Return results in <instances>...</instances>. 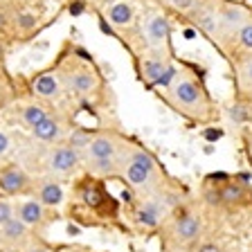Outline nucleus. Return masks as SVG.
<instances>
[{
  "label": "nucleus",
  "mask_w": 252,
  "mask_h": 252,
  "mask_svg": "<svg viewBox=\"0 0 252 252\" xmlns=\"http://www.w3.org/2000/svg\"><path fill=\"white\" fill-rule=\"evenodd\" d=\"M54 70L63 81L68 97L84 110L99 117L101 110H108L113 104L108 79H106L97 59L86 50V45L65 38L52 59Z\"/></svg>",
  "instance_id": "nucleus-1"
},
{
  "label": "nucleus",
  "mask_w": 252,
  "mask_h": 252,
  "mask_svg": "<svg viewBox=\"0 0 252 252\" xmlns=\"http://www.w3.org/2000/svg\"><path fill=\"white\" fill-rule=\"evenodd\" d=\"M108 180L81 171L68 183L65 203L61 212L72 225L97 230V227H120L122 203L110 194Z\"/></svg>",
  "instance_id": "nucleus-2"
},
{
  "label": "nucleus",
  "mask_w": 252,
  "mask_h": 252,
  "mask_svg": "<svg viewBox=\"0 0 252 252\" xmlns=\"http://www.w3.org/2000/svg\"><path fill=\"white\" fill-rule=\"evenodd\" d=\"M164 101L178 115L194 124H210L219 117L216 104L205 86L203 74L191 65L176 68L171 84L164 88Z\"/></svg>",
  "instance_id": "nucleus-3"
},
{
  "label": "nucleus",
  "mask_w": 252,
  "mask_h": 252,
  "mask_svg": "<svg viewBox=\"0 0 252 252\" xmlns=\"http://www.w3.org/2000/svg\"><path fill=\"white\" fill-rule=\"evenodd\" d=\"M128 137L131 135H126L122 128L110 124L93 128L90 140L81 149L84 171L90 173V176H97L101 180H117Z\"/></svg>",
  "instance_id": "nucleus-4"
},
{
  "label": "nucleus",
  "mask_w": 252,
  "mask_h": 252,
  "mask_svg": "<svg viewBox=\"0 0 252 252\" xmlns=\"http://www.w3.org/2000/svg\"><path fill=\"white\" fill-rule=\"evenodd\" d=\"M117 180H122L126 185L131 196H140L160 187L164 180H169V176L160 167L156 156L131 135L128 144L124 149V158H122Z\"/></svg>",
  "instance_id": "nucleus-5"
},
{
  "label": "nucleus",
  "mask_w": 252,
  "mask_h": 252,
  "mask_svg": "<svg viewBox=\"0 0 252 252\" xmlns=\"http://www.w3.org/2000/svg\"><path fill=\"white\" fill-rule=\"evenodd\" d=\"M11 7V38L14 45L30 43L50 25L45 0H9Z\"/></svg>",
  "instance_id": "nucleus-6"
},
{
  "label": "nucleus",
  "mask_w": 252,
  "mask_h": 252,
  "mask_svg": "<svg viewBox=\"0 0 252 252\" xmlns=\"http://www.w3.org/2000/svg\"><path fill=\"white\" fill-rule=\"evenodd\" d=\"M79 113L84 110L79 108L74 101H68V104L54 106L52 113L36 124L32 131H27V135L32 137L34 142H41V144H54V142H65L68 135L77 128L79 124Z\"/></svg>",
  "instance_id": "nucleus-7"
},
{
  "label": "nucleus",
  "mask_w": 252,
  "mask_h": 252,
  "mask_svg": "<svg viewBox=\"0 0 252 252\" xmlns=\"http://www.w3.org/2000/svg\"><path fill=\"white\" fill-rule=\"evenodd\" d=\"M54 104L45 99H38L36 94H32V90L27 88L25 93L0 113V122L9 128H21V131H32L36 124H41L50 113H52Z\"/></svg>",
  "instance_id": "nucleus-8"
},
{
  "label": "nucleus",
  "mask_w": 252,
  "mask_h": 252,
  "mask_svg": "<svg viewBox=\"0 0 252 252\" xmlns=\"http://www.w3.org/2000/svg\"><path fill=\"white\" fill-rule=\"evenodd\" d=\"M162 234L171 246L187 248L198 243L200 234H203V219L198 212H194L187 205H180L178 210H173L167 219L162 220Z\"/></svg>",
  "instance_id": "nucleus-9"
},
{
  "label": "nucleus",
  "mask_w": 252,
  "mask_h": 252,
  "mask_svg": "<svg viewBox=\"0 0 252 252\" xmlns=\"http://www.w3.org/2000/svg\"><path fill=\"white\" fill-rule=\"evenodd\" d=\"M135 72L144 86L149 88H167L171 84L176 65H173L171 52L160 50H147L135 57Z\"/></svg>",
  "instance_id": "nucleus-10"
},
{
  "label": "nucleus",
  "mask_w": 252,
  "mask_h": 252,
  "mask_svg": "<svg viewBox=\"0 0 252 252\" xmlns=\"http://www.w3.org/2000/svg\"><path fill=\"white\" fill-rule=\"evenodd\" d=\"M207 187H205V203L212 207H239L250 200V189H248L246 180L241 178H230L225 173L219 176H210L207 178Z\"/></svg>",
  "instance_id": "nucleus-11"
},
{
  "label": "nucleus",
  "mask_w": 252,
  "mask_h": 252,
  "mask_svg": "<svg viewBox=\"0 0 252 252\" xmlns=\"http://www.w3.org/2000/svg\"><path fill=\"white\" fill-rule=\"evenodd\" d=\"M14 216L21 219L30 230H34L36 234H43L50 225H54L57 220L63 219V212L57 207H47L41 200L32 198H16V207H14Z\"/></svg>",
  "instance_id": "nucleus-12"
},
{
  "label": "nucleus",
  "mask_w": 252,
  "mask_h": 252,
  "mask_svg": "<svg viewBox=\"0 0 252 252\" xmlns=\"http://www.w3.org/2000/svg\"><path fill=\"white\" fill-rule=\"evenodd\" d=\"M27 88L32 90V94H36L38 99H45L54 106H61V104H68L72 101L63 88V81L59 77V72L54 70V65H45V68L36 70L27 77Z\"/></svg>",
  "instance_id": "nucleus-13"
},
{
  "label": "nucleus",
  "mask_w": 252,
  "mask_h": 252,
  "mask_svg": "<svg viewBox=\"0 0 252 252\" xmlns=\"http://www.w3.org/2000/svg\"><path fill=\"white\" fill-rule=\"evenodd\" d=\"M34 189V173L21 162L9 160L0 164V194L9 198H27Z\"/></svg>",
  "instance_id": "nucleus-14"
},
{
  "label": "nucleus",
  "mask_w": 252,
  "mask_h": 252,
  "mask_svg": "<svg viewBox=\"0 0 252 252\" xmlns=\"http://www.w3.org/2000/svg\"><path fill=\"white\" fill-rule=\"evenodd\" d=\"M140 25V32L147 43V50H160V52H171L169 38H171V21L162 11H147Z\"/></svg>",
  "instance_id": "nucleus-15"
},
{
  "label": "nucleus",
  "mask_w": 252,
  "mask_h": 252,
  "mask_svg": "<svg viewBox=\"0 0 252 252\" xmlns=\"http://www.w3.org/2000/svg\"><path fill=\"white\" fill-rule=\"evenodd\" d=\"M65 191H68V183L54 176H43V173H34V189H32V198L41 200L47 207H57L61 210L65 203Z\"/></svg>",
  "instance_id": "nucleus-16"
},
{
  "label": "nucleus",
  "mask_w": 252,
  "mask_h": 252,
  "mask_svg": "<svg viewBox=\"0 0 252 252\" xmlns=\"http://www.w3.org/2000/svg\"><path fill=\"white\" fill-rule=\"evenodd\" d=\"M248 21V11L241 5L234 2H219V32H216V41L230 43L234 41L236 32Z\"/></svg>",
  "instance_id": "nucleus-17"
},
{
  "label": "nucleus",
  "mask_w": 252,
  "mask_h": 252,
  "mask_svg": "<svg viewBox=\"0 0 252 252\" xmlns=\"http://www.w3.org/2000/svg\"><path fill=\"white\" fill-rule=\"evenodd\" d=\"M32 236H36V232L30 230V227H27L21 219H16V216H11L9 220H5V223L0 225V239H2L5 250H9V252H16L21 246H25Z\"/></svg>",
  "instance_id": "nucleus-18"
},
{
  "label": "nucleus",
  "mask_w": 252,
  "mask_h": 252,
  "mask_svg": "<svg viewBox=\"0 0 252 252\" xmlns=\"http://www.w3.org/2000/svg\"><path fill=\"white\" fill-rule=\"evenodd\" d=\"M18 142H21V131L18 128H9V126H5L0 122V164L16 160Z\"/></svg>",
  "instance_id": "nucleus-19"
},
{
  "label": "nucleus",
  "mask_w": 252,
  "mask_h": 252,
  "mask_svg": "<svg viewBox=\"0 0 252 252\" xmlns=\"http://www.w3.org/2000/svg\"><path fill=\"white\" fill-rule=\"evenodd\" d=\"M236 84L239 93H252V54L239 59L236 63Z\"/></svg>",
  "instance_id": "nucleus-20"
},
{
  "label": "nucleus",
  "mask_w": 252,
  "mask_h": 252,
  "mask_svg": "<svg viewBox=\"0 0 252 252\" xmlns=\"http://www.w3.org/2000/svg\"><path fill=\"white\" fill-rule=\"evenodd\" d=\"M234 41H236V45H239V50L252 54V18H248V21L241 25V30L236 32Z\"/></svg>",
  "instance_id": "nucleus-21"
},
{
  "label": "nucleus",
  "mask_w": 252,
  "mask_h": 252,
  "mask_svg": "<svg viewBox=\"0 0 252 252\" xmlns=\"http://www.w3.org/2000/svg\"><path fill=\"white\" fill-rule=\"evenodd\" d=\"M0 36L7 38V41L14 45V38H11V7H9V2H0Z\"/></svg>",
  "instance_id": "nucleus-22"
},
{
  "label": "nucleus",
  "mask_w": 252,
  "mask_h": 252,
  "mask_svg": "<svg viewBox=\"0 0 252 252\" xmlns=\"http://www.w3.org/2000/svg\"><path fill=\"white\" fill-rule=\"evenodd\" d=\"M16 252H57V248L47 246V243L43 241V234H36V236H32L25 246L18 248Z\"/></svg>",
  "instance_id": "nucleus-23"
},
{
  "label": "nucleus",
  "mask_w": 252,
  "mask_h": 252,
  "mask_svg": "<svg viewBox=\"0 0 252 252\" xmlns=\"http://www.w3.org/2000/svg\"><path fill=\"white\" fill-rule=\"evenodd\" d=\"M14 207H16V198H9V196L0 194V225L14 216Z\"/></svg>",
  "instance_id": "nucleus-24"
},
{
  "label": "nucleus",
  "mask_w": 252,
  "mask_h": 252,
  "mask_svg": "<svg viewBox=\"0 0 252 252\" xmlns=\"http://www.w3.org/2000/svg\"><path fill=\"white\" fill-rule=\"evenodd\" d=\"M164 2H167L173 11H180L183 16H187L189 11L198 5V0H164Z\"/></svg>",
  "instance_id": "nucleus-25"
},
{
  "label": "nucleus",
  "mask_w": 252,
  "mask_h": 252,
  "mask_svg": "<svg viewBox=\"0 0 252 252\" xmlns=\"http://www.w3.org/2000/svg\"><path fill=\"white\" fill-rule=\"evenodd\" d=\"M11 47H14V45H11L7 38L0 36V65H7V54H9Z\"/></svg>",
  "instance_id": "nucleus-26"
},
{
  "label": "nucleus",
  "mask_w": 252,
  "mask_h": 252,
  "mask_svg": "<svg viewBox=\"0 0 252 252\" xmlns=\"http://www.w3.org/2000/svg\"><path fill=\"white\" fill-rule=\"evenodd\" d=\"M86 5H88V9H94L97 11V14H99L101 9H104L106 5H110V2H113V0H84Z\"/></svg>",
  "instance_id": "nucleus-27"
},
{
  "label": "nucleus",
  "mask_w": 252,
  "mask_h": 252,
  "mask_svg": "<svg viewBox=\"0 0 252 252\" xmlns=\"http://www.w3.org/2000/svg\"><path fill=\"white\" fill-rule=\"evenodd\" d=\"M196 252H220V248L216 246V243H212V241H205V243H200Z\"/></svg>",
  "instance_id": "nucleus-28"
},
{
  "label": "nucleus",
  "mask_w": 252,
  "mask_h": 252,
  "mask_svg": "<svg viewBox=\"0 0 252 252\" xmlns=\"http://www.w3.org/2000/svg\"><path fill=\"white\" fill-rule=\"evenodd\" d=\"M0 2H9V0H0Z\"/></svg>",
  "instance_id": "nucleus-29"
}]
</instances>
